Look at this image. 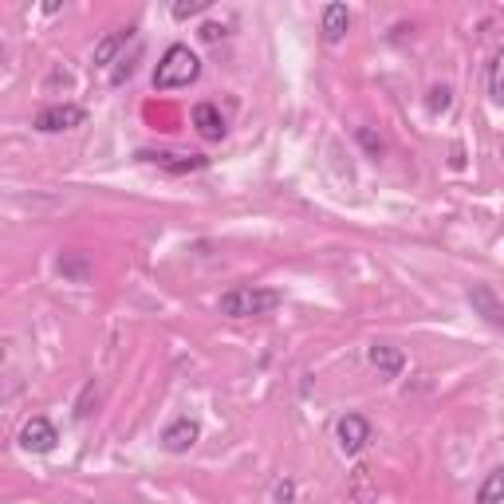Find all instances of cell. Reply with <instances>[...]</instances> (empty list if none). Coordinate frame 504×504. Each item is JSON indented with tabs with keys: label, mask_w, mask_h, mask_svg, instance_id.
I'll return each mask as SVG.
<instances>
[{
	"label": "cell",
	"mask_w": 504,
	"mask_h": 504,
	"mask_svg": "<svg viewBox=\"0 0 504 504\" xmlns=\"http://www.w3.org/2000/svg\"><path fill=\"white\" fill-rule=\"evenodd\" d=\"M56 442H60V434H56V426H52L48 418H28V421H24L20 445L28 449V453H52Z\"/></svg>",
	"instance_id": "7"
},
{
	"label": "cell",
	"mask_w": 504,
	"mask_h": 504,
	"mask_svg": "<svg viewBox=\"0 0 504 504\" xmlns=\"http://www.w3.org/2000/svg\"><path fill=\"white\" fill-rule=\"evenodd\" d=\"M469 304H473V311L484 319V324H492V327H500V332H504V304L497 300V292H492L489 284H473V288H469Z\"/></svg>",
	"instance_id": "8"
},
{
	"label": "cell",
	"mask_w": 504,
	"mask_h": 504,
	"mask_svg": "<svg viewBox=\"0 0 504 504\" xmlns=\"http://www.w3.org/2000/svg\"><path fill=\"white\" fill-rule=\"evenodd\" d=\"M449 103H453V91H449V87H434V91H429V99H426V107H429V111H449Z\"/></svg>",
	"instance_id": "18"
},
{
	"label": "cell",
	"mask_w": 504,
	"mask_h": 504,
	"mask_svg": "<svg viewBox=\"0 0 504 504\" xmlns=\"http://www.w3.org/2000/svg\"><path fill=\"white\" fill-rule=\"evenodd\" d=\"M209 4H213V0H178V4H173L170 12H173V20H189V16L205 12Z\"/></svg>",
	"instance_id": "17"
},
{
	"label": "cell",
	"mask_w": 504,
	"mask_h": 504,
	"mask_svg": "<svg viewBox=\"0 0 504 504\" xmlns=\"http://www.w3.org/2000/svg\"><path fill=\"white\" fill-rule=\"evenodd\" d=\"M87 123V111L76 103H56V107H44L36 115V131L40 134H60V131H76V126Z\"/></svg>",
	"instance_id": "3"
},
{
	"label": "cell",
	"mask_w": 504,
	"mask_h": 504,
	"mask_svg": "<svg viewBox=\"0 0 504 504\" xmlns=\"http://www.w3.org/2000/svg\"><path fill=\"white\" fill-rule=\"evenodd\" d=\"M476 504H504V465H497L476 489Z\"/></svg>",
	"instance_id": "14"
},
{
	"label": "cell",
	"mask_w": 504,
	"mask_h": 504,
	"mask_svg": "<svg viewBox=\"0 0 504 504\" xmlns=\"http://www.w3.org/2000/svg\"><path fill=\"white\" fill-rule=\"evenodd\" d=\"M194 126H197V134L205 142H221L228 134L225 115H221V107H217V103H197L194 107Z\"/></svg>",
	"instance_id": "9"
},
{
	"label": "cell",
	"mask_w": 504,
	"mask_h": 504,
	"mask_svg": "<svg viewBox=\"0 0 504 504\" xmlns=\"http://www.w3.org/2000/svg\"><path fill=\"white\" fill-rule=\"evenodd\" d=\"M371 437H374V429H371V421H366L363 414H343V418H339V426H335V442H339V449H343L347 457L363 453Z\"/></svg>",
	"instance_id": "4"
},
{
	"label": "cell",
	"mask_w": 504,
	"mask_h": 504,
	"mask_svg": "<svg viewBox=\"0 0 504 504\" xmlns=\"http://www.w3.org/2000/svg\"><path fill=\"white\" fill-rule=\"evenodd\" d=\"M355 139H359V146L366 150V158H374V162H379L382 154H387V142H382L379 134L371 131V126H359V131H355Z\"/></svg>",
	"instance_id": "16"
},
{
	"label": "cell",
	"mask_w": 504,
	"mask_h": 504,
	"mask_svg": "<svg viewBox=\"0 0 504 504\" xmlns=\"http://www.w3.org/2000/svg\"><path fill=\"white\" fill-rule=\"evenodd\" d=\"M292 500H296V481H288V476H284L276 489H272V504H292Z\"/></svg>",
	"instance_id": "19"
},
{
	"label": "cell",
	"mask_w": 504,
	"mask_h": 504,
	"mask_svg": "<svg viewBox=\"0 0 504 504\" xmlns=\"http://www.w3.org/2000/svg\"><path fill=\"white\" fill-rule=\"evenodd\" d=\"M221 36H225L221 24H205V28H201V40H209V44H213V40H221Z\"/></svg>",
	"instance_id": "21"
},
{
	"label": "cell",
	"mask_w": 504,
	"mask_h": 504,
	"mask_svg": "<svg viewBox=\"0 0 504 504\" xmlns=\"http://www.w3.org/2000/svg\"><path fill=\"white\" fill-rule=\"evenodd\" d=\"M351 28V12H347V4H327L324 8V40L327 44H339Z\"/></svg>",
	"instance_id": "12"
},
{
	"label": "cell",
	"mask_w": 504,
	"mask_h": 504,
	"mask_svg": "<svg viewBox=\"0 0 504 504\" xmlns=\"http://www.w3.org/2000/svg\"><path fill=\"white\" fill-rule=\"evenodd\" d=\"M91 398H95V382H87V387H84V398L76 402V418H87L91 414Z\"/></svg>",
	"instance_id": "20"
},
{
	"label": "cell",
	"mask_w": 504,
	"mask_h": 504,
	"mask_svg": "<svg viewBox=\"0 0 504 504\" xmlns=\"http://www.w3.org/2000/svg\"><path fill=\"white\" fill-rule=\"evenodd\" d=\"M366 359H371V366H379L387 379H398L402 366H406V355H402L398 347H390V343H374L371 351H366Z\"/></svg>",
	"instance_id": "10"
},
{
	"label": "cell",
	"mask_w": 504,
	"mask_h": 504,
	"mask_svg": "<svg viewBox=\"0 0 504 504\" xmlns=\"http://www.w3.org/2000/svg\"><path fill=\"white\" fill-rule=\"evenodd\" d=\"M142 162H154V166H162L166 173H197L209 166L205 154H173V150H142L139 154Z\"/></svg>",
	"instance_id": "6"
},
{
	"label": "cell",
	"mask_w": 504,
	"mask_h": 504,
	"mask_svg": "<svg viewBox=\"0 0 504 504\" xmlns=\"http://www.w3.org/2000/svg\"><path fill=\"white\" fill-rule=\"evenodd\" d=\"M134 36V28H118V32H111V36H103V40L95 44V52H91V63L95 68H107V63H115V56L126 48V40Z\"/></svg>",
	"instance_id": "11"
},
{
	"label": "cell",
	"mask_w": 504,
	"mask_h": 504,
	"mask_svg": "<svg viewBox=\"0 0 504 504\" xmlns=\"http://www.w3.org/2000/svg\"><path fill=\"white\" fill-rule=\"evenodd\" d=\"M489 99L492 103H504V48L489 63Z\"/></svg>",
	"instance_id": "15"
},
{
	"label": "cell",
	"mask_w": 504,
	"mask_h": 504,
	"mask_svg": "<svg viewBox=\"0 0 504 504\" xmlns=\"http://www.w3.org/2000/svg\"><path fill=\"white\" fill-rule=\"evenodd\" d=\"M284 304V296L276 288H252V284H236L221 296V316L228 319H256V316H268Z\"/></svg>",
	"instance_id": "2"
},
{
	"label": "cell",
	"mask_w": 504,
	"mask_h": 504,
	"mask_svg": "<svg viewBox=\"0 0 504 504\" xmlns=\"http://www.w3.org/2000/svg\"><path fill=\"white\" fill-rule=\"evenodd\" d=\"M56 268H60L63 280H76V284H87L91 280V260H87L84 252H63L60 260H56Z\"/></svg>",
	"instance_id": "13"
},
{
	"label": "cell",
	"mask_w": 504,
	"mask_h": 504,
	"mask_svg": "<svg viewBox=\"0 0 504 504\" xmlns=\"http://www.w3.org/2000/svg\"><path fill=\"white\" fill-rule=\"evenodd\" d=\"M197 437H201L197 418L181 414V418H173L170 426L162 429V449H166V453H189V449L197 445Z\"/></svg>",
	"instance_id": "5"
},
{
	"label": "cell",
	"mask_w": 504,
	"mask_h": 504,
	"mask_svg": "<svg viewBox=\"0 0 504 504\" xmlns=\"http://www.w3.org/2000/svg\"><path fill=\"white\" fill-rule=\"evenodd\" d=\"M197 76H201L197 52L189 48V44H170V48L162 52L158 68H154V87L158 91H178V87L197 84Z\"/></svg>",
	"instance_id": "1"
}]
</instances>
